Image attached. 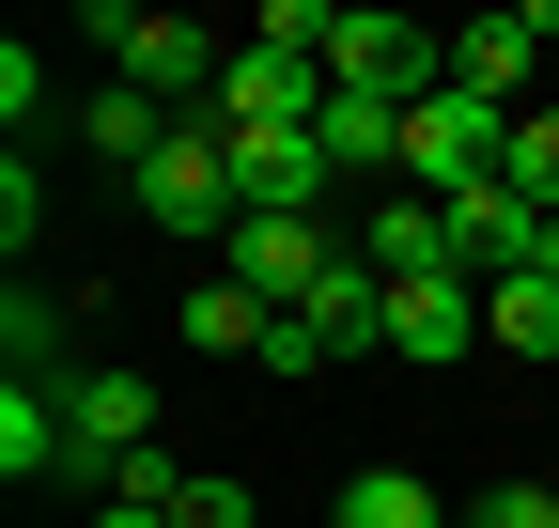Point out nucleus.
I'll return each instance as SVG.
<instances>
[{
	"mask_svg": "<svg viewBox=\"0 0 559 528\" xmlns=\"http://www.w3.org/2000/svg\"><path fill=\"white\" fill-rule=\"evenodd\" d=\"M481 343H498V358H544V373H559V280H528V264H513V280L481 296Z\"/></svg>",
	"mask_w": 559,
	"mask_h": 528,
	"instance_id": "nucleus-12",
	"label": "nucleus"
},
{
	"mask_svg": "<svg viewBox=\"0 0 559 528\" xmlns=\"http://www.w3.org/2000/svg\"><path fill=\"white\" fill-rule=\"evenodd\" d=\"M326 358H342V343H326L311 311H280V326H264V373H326Z\"/></svg>",
	"mask_w": 559,
	"mask_h": 528,
	"instance_id": "nucleus-20",
	"label": "nucleus"
},
{
	"mask_svg": "<svg viewBox=\"0 0 559 528\" xmlns=\"http://www.w3.org/2000/svg\"><path fill=\"white\" fill-rule=\"evenodd\" d=\"M466 528H559V482H498V497H466Z\"/></svg>",
	"mask_w": 559,
	"mask_h": 528,
	"instance_id": "nucleus-19",
	"label": "nucleus"
},
{
	"mask_svg": "<svg viewBox=\"0 0 559 528\" xmlns=\"http://www.w3.org/2000/svg\"><path fill=\"white\" fill-rule=\"evenodd\" d=\"M62 435H79V467H62V482L109 497V467L156 451V388H140V373H62Z\"/></svg>",
	"mask_w": 559,
	"mask_h": 528,
	"instance_id": "nucleus-3",
	"label": "nucleus"
},
{
	"mask_svg": "<svg viewBox=\"0 0 559 528\" xmlns=\"http://www.w3.org/2000/svg\"><path fill=\"white\" fill-rule=\"evenodd\" d=\"M171 326H187L202 358H264V326H280V311H264L249 280H187V296H171Z\"/></svg>",
	"mask_w": 559,
	"mask_h": 528,
	"instance_id": "nucleus-11",
	"label": "nucleus"
},
{
	"mask_svg": "<svg viewBox=\"0 0 559 528\" xmlns=\"http://www.w3.org/2000/svg\"><path fill=\"white\" fill-rule=\"evenodd\" d=\"M94 528H171V513L156 497H94Z\"/></svg>",
	"mask_w": 559,
	"mask_h": 528,
	"instance_id": "nucleus-21",
	"label": "nucleus"
},
{
	"mask_svg": "<svg viewBox=\"0 0 559 528\" xmlns=\"http://www.w3.org/2000/svg\"><path fill=\"white\" fill-rule=\"evenodd\" d=\"M249 124H326V62L311 47H234V79H218V141H249Z\"/></svg>",
	"mask_w": 559,
	"mask_h": 528,
	"instance_id": "nucleus-5",
	"label": "nucleus"
},
{
	"mask_svg": "<svg viewBox=\"0 0 559 528\" xmlns=\"http://www.w3.org/2000/svg\"><path fill=\"white\" fill-rule=\"evenodd\" d=\"M326 264H342V233H326V218H234V233H218V280H249L264 311H311Z\"/></svg>",
	"mask_w": 559,
	"mask_h": 528,
	"instance_id": "nucleus-4",
	"label": "nucleus"
},
{
	"mask_svg": "<svg viewBox=\"0 0 559 528\" xmlns=\"http://www.w3.org/2000/svg\"><path fill=\"white\" fill-rule=\"evenodd\" d=\"M32 233H47V171H32V156H0V249L32 264Z\"/></svg>",
	"mask_w": 559,
	"mask_h": 528,
	"instance_id": "nucleus-18",
	"label": "nucleus"
},
{
	"mask_svg": "<svg viewBox=\"0 0 559 528\" xmlns=\"http://www.w3.org/2000/svg\"><path fill=\"white\" fill-rule=\"evenodd\" d=\"M0 124H16V156H32V124H47V47H0Z\"/></svg>",
	"mask_w": 559,
	"mask_h": 528,
	"instance_id": "nucleus-17",
	"label": "nucleus"
},
{
	"mask_svg": "<svg viewBox=\"0 0 559 528\" xmlns=\"http://www.w3.org/2000/svg\"><path fill=\"white\" fill-rule=\"evenodd\" d=\"M311 141H326V171H389V187H404V109H389V94H326Z\"/></svg>",
	"mask_w": 559,
	"mask_h": 528,
	"instance_id": "nucleus-10",
	"label": "nucleus"
},
{
	"mask_svg": "<svg viewBox=\"0 0 559 528\" xmlns=\"http://www.w3.org/2000/svg\"><path fill=\"white\" fill-rule=\"evenodd\" d=\"M481 343V280H389V358L404 373H451Z\"/></svg>",
	"mask_w": 559,
	"mask_h": 528,
	"instance_id": "nucleus-7",
	"label": "nucleus"
},
{
	"mask_svg": "<svg viewBox=\"0 0 559 528\" xmlns=\"http://www.w3.org/2000/svg\"><path fill=\"white\" fill-rule=\"evenodd\" d=\"M140 203H156V233H234V218H249V203H234V141H218V109H187L171 141H156Z\"/></svg>",
	"mask_w": 559,
	"mask_h": 528,
	"instance_id": "nucleus-1",
	"label": "nucleus"
},
{
	"mask_svg": "<svg viewBox=\"0 0 559 528\" xmlns=\"http://www.w3.org/2000/svg\"><path fill=\"white\" fill-rule=\"evenodd\" d=\"M326 528H451V497L419 482V467H358V482H342V513H326Z\"/></svg>",
	"mask_w": 559,
	"mask_h": 528,
	"instance_id": "nucleus-13",
	"label": "nucleus"
},
{
	"mask_svg": "<svg viewBox=\"0 0 559 528\" xmlns=\"http://www.w3.org/2000/svg\"><path fill=\"white\" fill-rule=\"evenodd\" d=\"M326 187H342V171H326L311 124H249V141H234V203H249V218H311Z\"/></svg>",
	"mask_w": 559,
	"mask_h": 528,
	"instance_id": "nucleus-6",
	"label": "nucleus"
},
{
	"mask_svg": "<svg viewBox=\"0 0 559 528\" xmlns=\"http://www.w3.org/2000/svg\"><path fill=\"white\" fill-rule=\"evenodd\" d=\"M62 343H79V296H0V358H16V388H62Z\"/></svg>",
	"mask_w": 559,
	"mask_h": 528,
	"instance_id": "nucleus-9",
	"label": "nucleus"
},
{
	"mask_svg": "<svg viewBox=\"0 0 559 528\" xmlns=\"http://www.w3.org/2000/svg\"><path fill=\"white\" fill-rule=\"evenodd\" d=\"M156 141H171V109L140 94V79H109V94H94V156H124V171H156Z\"/></svg>",
	"mask_w": 559,
	"mask_h": 528,
	"instance_id": "nucleus-15",
	"label": "nucleus"
},
{
	"mask_svg": "<svg viewBox=\"0 0 559 528\" xmlns=\"http://www.w3.org/2000/svg\"><path fill=\"white\" fill-rule=\"evenodd\" d=\"M373 249V280H451V203H419V187H389V203L358 218Z\"/></svg>",
	"mask_w": 559,
	"mask_h": 528,
	"instance_id": "nucleus-8",
	"label": "nucleus"
},
{
	"mask_svg": "<svg viewBox=\"0 0 559 528\" xmlns=\"http://www.w3.org/2000/svg\"><path fill=\"white\" fill-rule=\"evenodd\" d=\"M498 187H513L528 218H559V94H544V109H513V156H498Z\"/></svg>",
	"mask_w": 559,
	"mask_h": 528,
	"instance_id": "nucleus-14",
	"label": "nucleus"
},
{
	"mask_svg": "<svg viewBox=\"0 0 559 528\" xmlns=\"http://www.w3.org/2000/svg\"><path fill=\"white\" fill-rule=\"evenodd\" d=\"M171 528H264V497H249L234 467H187V497H171Z\"/></svg>",
	"mask_w": 559,
	"mask_h": 528,
	"instance_id": "nucleus-16",
	"label": "nucleus"
},
{
	"mask_svg": "<svg viewBox=\"0 0 559 528\" xmlns=\"http://www.w3.org/2000/svg\"><path fill=\"white\" fill-rule=\"evenodd\" d=\"M528 62H559V0H498V16H466V32H451V94L528 109Z\"/></svg>",
	"mask_w": 559,
	"mask_h": 528,
	"instance_id": "nucleus-2",
	"label": "nucleus"
}]
</instances>
